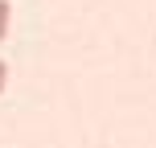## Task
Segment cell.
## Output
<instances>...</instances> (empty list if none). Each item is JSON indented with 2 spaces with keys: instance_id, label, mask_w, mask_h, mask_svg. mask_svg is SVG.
<instances>
[{
  "instance_id": "obj_1",
  "label": "cell",
  "mask_w": 156,
  "mask_h": 148,
  "mask_svg": "<svg viewBox=\"0 0 156 148\" xmlns=\"http://www.w3.org/2000/svg\"><path fill=\"white\" fill-rule=\"evenodd\" d=\"M8 13H12V8H8V0H0V41L8 37Z\"/></svg>"
},
{
  "instance_id": "obj_2",
  "label": "cell",
  "mask_w": 156,
  "mask_h": 148,
  "mask_svg": "<svg viewBox=\"0 0 156 148\" xmlns=\"http://www.w3.org/2000/svg\"><path fill=\"white\" fill-rule=\"evenodd\" d=\"M4 82H8V62L0 58V95H4Z\"/></svg>"
}]
</instances>
